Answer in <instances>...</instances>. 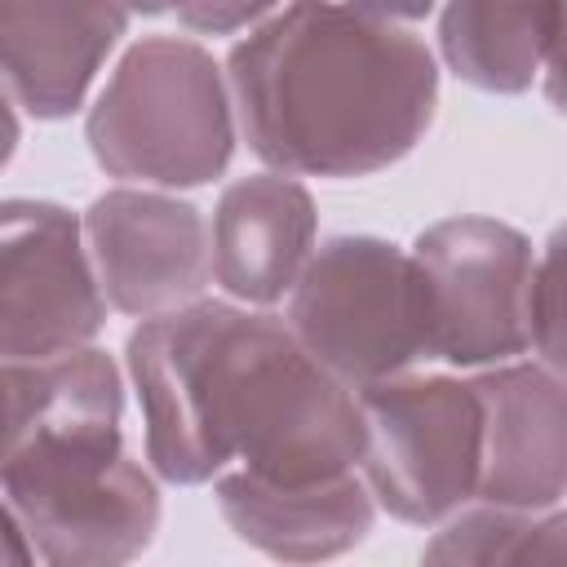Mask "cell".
<instances>
[{"mask_svg": "<svg viewBox=\"0 0 567 567\" xmlns=\"http://www.w3.org/2000/svg\"><path fill=\"white\" fill-rule=\"evenodd\" d=\"M146 461L195 487L221 470L270 483H323L363 461V412L292 328L266 310L190 301L151 315L128 337Z\"/></svg>", "mask_w": 567, "mask_h": 567, "instance_id": "obj_1", "label": "cell"}, {"mask_svg": "<svg viewBox=\"0 0 567 567\" xmlns=\"http://www.w3.org/2000/svg\"><path fill=\"white\" fill-rule=\"evenodd\" d=\"M235 128L292 177H368L399 164L434 120V53L341 0H288L226 58Z\"/></svg>", "mask_w": 567, "mask_h": 567, "instance_id": "obj_2", "label": "cell"}, {"mask_svg": "<svg viewBox=\"0 0 567 567\" xmlns=\"http://www.w3.org/2000/svg\"><path fill=\"white\" fill-rule=\"evenodd\" d=\"M124 385L111 354L0 359V496L35 558L106 567L159 527V487L120 434Z\"/></svg>", "mask_w": 567, "mask_h": 567, "instance_id": "obj_3", "label": "cell"}, {"mask_svg": "<svg viewBox=\"0 0 567 567\" xmlns=\"http://www.w3.org/2000/svg\"><path fill=\"white\" fill-rule=\"evenodd\" d=\"M235 137L226 71L186 35L137 40L84 120V142L106 177L159 190L221 177Z\"/></svg>", "mask_w": 567, "mask_h": 567, "instance_id": "obj_4", "label": "cell"}, {"mask_svg": "<svg viewBox=\"0 0 567 567\" xmlns=\"http://www.w3.org/2000/svg\"><path fill=\"white\" fill-rule=\"evenodd\" d=\"M284 323L301 350L350 390L399 377L425 354L416 266L403 248L372 235H337L310 248L288 288Z\"/></svg>", "mask_w": 567, "mask_h": 567, "instance_id": "obj_5", "label": "cell"}, {"mask_svg": "<svg viewBox=\"0 0 567 567\" xmlns=\"http://www.w3.org/2000/svg\"><path fill=\"white\" fill-rule=\"evenodd\" d=\"M363 412L359 478L399 523H443L478 487L483 416L470 381L385 377L354 390Z\"/></svg>", "mask_w": 567, "mask_h": 567, "instance_id": "obj_6", "label": "cell"}, {"mask_svg": "<svg viewBox=\"0 0 567 567\" xmlns=\"http://www.w3.org/2000/svg\"><path fill=\"white\" fill-rule=\"evenodd\" d=\"M421 279L425 354L487 368L527 350V288L536 248L496 217H447L408 252Z\"/></svg>", "mask_w": 567, "mask_h": 567, "instance_id": "obj_7", "label": "cell"}, {"mask_svg": "<svg viewBox=\"0 0 567 567\" xmlns=\"http://www.w3.org/2000/svg\"><path fill=\"white\" fill-rule=\"evenodd\" d=\"M106 319L80 217L49 199H0V359L93 346Z\"/></svg>", "mask_w": 567, "mask_h": 567, "instance_id": "obj_8", "label": "cell"}, {"mask_svg": "<svg viewBox=\"0 0 567 567\" xmlns=\"http://www.w3.org/2000/svg\"><path fill=\"white\" fill-rule=\"evenodd\" d=\"M80 230L106 306L128 319L190 306L213 279L208 221L177 195L142 186L106 190L89 204Z\"/></svg>", "mask_w": 567, "mask_h": 567, "instance_id": "obj_9", "label": "cell"}, {"mask_svg": "<svg viewBox=\"0 0 567 567\" xmlns=\"http://www.w3.org/2000/svg\"><path fill=\"white\" fill-rule=\"evenodd\" d=\"M483 416L474 501L554 509L567 492V403L563 377L532 363H492L470 381Z\"/></svg>", "mask_w": 567, "mask_h": 567, "instance_id": "obj_10", "label": "cell"}, {"mask_svg": "<svg viewBox=\"0 0 567 567\" xmlns=\"http://www.w3.org/2000/svg\"><path fill=\"white\" fill-rule=\"evenodd\" d=\"M124 27L120 0H0V93L35 120H66Z\"/></svg>", "mask_w": 567, "mask_h": 567, "instance_id": "obj_11", "label": "cell"}, {"mask_svg": "<svg viewBox=\"0 0 567 567\" xmlns=\"http://www.w3.org/2000/svg\"><path fill=\"white\" fill-rule=\"evenodd\" d=\"M315 248V199L292 173H252L221 190L208 226L213 279L230 301L275 306Z\"/></svg>", "mask_w": 567, "mask_h": 567, "instance_id": "obj_12", "label": "cell"}, {"mask_svg": "<svg viewBox=\"0 0 567 567\" xmlns=\"http://www.w3.org/2000/svg\"><path fill=\"white\" fill-rule=\"evenodd\" d=\"M217 505L244 545L284 563H319L354 549L377 514L359 470L323 483H270L244 470H221Z\"/></svg>", "mask_w": 567, "mask_h": 567, "instance_id": "obj_13", "label": "cell"}, {"mask_svg": "<svg viewBox=\"0 0 567 567\" xmlns=\"http://www.w3.org/2000/svg\"><path fill=\"white\" fill-rule=\"evenodd\" d=\"M563 0H447L439 49L447 66L483 93H527L554 75Z\"/></svg>", "mask_w": 567, "mask_h": 567, "instance_id": "obj_14", "label": "cell"}, {"mask_svg": "<svg viewBox=\"0 0 567 567\" xmlns=\"http://www.w3.org/2000/svg\"><path fill=\"white\" fill-rule=\"evenodd\" d=\"M563 509H514L483 501L478 509L447 514L443 532L425 545L430 563H563L567 558Z\"/></svg>", "mask_w": 567, "mask_h": 567, "instance_id": "obj_15", "label": "cell"}, {"mask_svg": "<svg viewBox=\"0 0 567 567\" xmlns=\"http://www.w3.org/2000/svg\"><path fill=\"white\" fill-rule=\"evenodd\" d=\"M563 266H558V239L545 244V252L532 266V288H527V350L540 354L545 368L558 372L563 363Z\"/></svg>", "mask_w": 567, "mask_h": 567, "instance_id": "obj_16", "label": "cell"}, {"mask_svg": "<svg viewBox=\"0 0 567 567\" xmlns=\"http://www.w3.org/2000/svg\"><path fill=\"white\" fill-rule=\"evenodd\" d=\"M284 0H168V13H177V22L186 31L199 35H230L244 31L252 22H261L266 13H275Z\"/></svg>", "mask_w": 567, "mask_h": 567, "instance_id": "obj_17", "label": "cell"}, {"mask_svg": "<svg viewBox=\"0 0 567 567\" xmlns=\"http://www.w3.org/2000/svg\"><path fill=\"white\" fill-rule=\"evenodd\" d=\"M368 18H381V22H416L434 9V0H341Z\"/></svg>", "mask_w": 567, "mask_h": 567, "instance_id": "obj_18", "label": "cell"}, {"mask_svg": "<svg viewBox=\"0 0 567 567\" xmlns=\"http://www.w3.org/2000/svg\"><path fill=\"white\" fill-rule=\"evenodd\" d=\"M31 558H35V549H31V540H27L22 523H18V514H13L9 501L0 496V563H31Z\"/></svg>", "mask_w": 567, "mask_h": 567, "instance_id": "obj_19", "label": "cell"}, {"mask_svg": "<svg viewBox=\"0 0 567 567\" xmlns=\"http://www.w3.org/2000/svg\"><path fill=\"white\" fill-rule=\"evenodd\" d=\"M18 133H22V128H18V111H13V102L0 93V168H4L9 155L18 151Z\"/></svg>", "mask_w": 567, "mask_h": 567, "instance_id": "obj_20", "label": "cell"}, {"mask_svg": "<svg viewBox=\"0 0 567 567\" xmlns=\"http://www.w3.org/2000/svg\"><path fill=\"white\" fill-rule=\"evenodd\" d=\"M124 9H128V18L133 13H142V18H155V13H168V0H120Z\"/></svg>", "mask_w": 567, "mask_h": 567, "instance_id": "obj_21", "label": "cell"}]
</instances>
